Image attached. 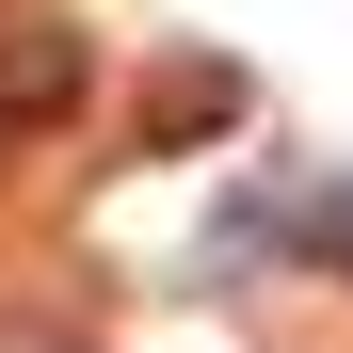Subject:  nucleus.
I'll return each mask as SVG.
<instances>
[{
	"instance_id": "obj_1",
	"label": "nucleus",
	"mask_w": 353,
	"mask_h": 353,
	"mask_svg": "<svg viewBox=\"0 0 353 353\" xmlns=\"http://www.w3.org/2000/svg\"><path fill=\"white\" fill-rule=\"evenodd\" d=\"M0 97H81V48H65V32H32V48H0Z\"/></svg>"
}]
</instances>
